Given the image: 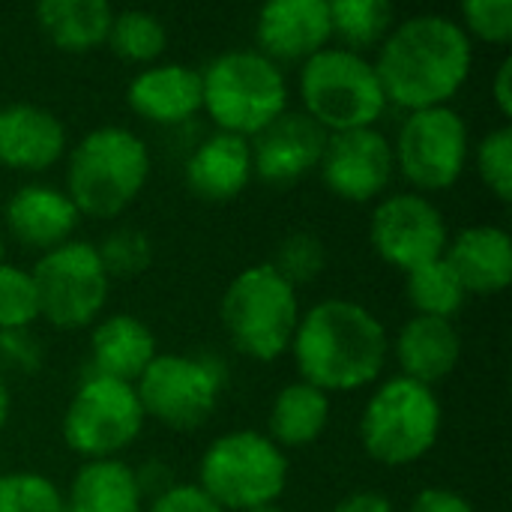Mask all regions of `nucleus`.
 <instances>
[{"label": "nucleus", "instance_id": "1", "mask_svg": "<svg viewBox=\"0 0 512 512\" xmlns=\"http://www.w3.org/2000/svg\"><path fill=\"white\" fill-rule=\"evenodd\" d=\"M387 105L405 111L450 105L474 66V39L441 12H420L399 21L372 60Z\"/></svg>", "mask_w": 512, "mask_h": 512}, {"label": "nucleus", "instance_id": "36", "mask_svg": "<svg viewBox=\"0 0 512 512\" xmlns=\"http://www.w3.org/2000/svg\"><path fill=\"white\" fill-rule=\"evenodd\" d=\"M45 360V345L42 339L33 333V327L27 330H0V366L18 375H33L42 369Z\"/></svg>", "mask_w": 512, "mask_h": 512}, {"label": "nucleus", "instance_id": "19", "mask_svg": "<svg viewBox=\"0 0 512 512\" xmlns=\"http://www.w3.org/2000/svg\"><path fill=\"white\" fill-rule=\"evenodd\" d=\"M126 102L156 126H180L201 114V69L189 63L144 66L129 81Z\"/></svg>", "mask_w": 512, "mask_h": 512}, {"label": "nucleus", "instance_id": "22", "mask_svg": "<svg viewBox=\"0 0 512 512\" xmlns=\"http://www.w3.org/2000/svg\"><path fill=\"white\" fill-rule=\"evenodd\" d=\"M393 354L405 378L435 387L456 372L462 360V336L456 321L411 315L396 333Z\"/></svg>", "mask_w": 512, "mask_h": 512}, {"label": "nucleus", "instance_id": "41", "mask_svg": "<svg viewBox=\"0 0 512 512\" xmlns=\"http://www.w3.org/2000/svg\"><path fill=\"white\" fill-rule=\"evenodd\" d=\"M492 99H495V105H498V114H501L504 120H510L512 117V57L510 54H507V57L498 63V69H495Z\"/></svg>", "mask_w": 512, "mask_h": 512}, {"label": "nucleus", "instance_id": "5", "mask_svg": "<svg viewBox=\"0 0 512 512\" xmlns=\"http://www.w3.org/2000/svg\"><path fill=\"white\" fill-rule=\"evenodd\" d=\"M219 318L243 357L270 363L291 348L300 324V297L267 261L252 264L228 282Z\"/></svg>", "mask_w": 512, "mask_h": 512}, {"label": "nucleus", "instance_id": "34", "mask_svg": "<svg viewBox=\"0 0 512 512\" xmlns=\"http://www.w3.org/2000/svg\"><path fill=\"white\" fill-rule=\"evenodd\" d=\"M474 165L483 180V186L498 198L510 201L512 198V129L510 123L486 132L474 150Z\"/></svg>", "mask_w": 512, "mask_h": 512}, {"label": "nucleus", "instance_id": "6", "mask_svg": "<svg viewBox=\"0 0 512 512\" xmlns=\"http://www.w3.org/2000/svg\"><path fill=\"white\" fill-rule=\"evenodd\" d=\"M441 423L444 411L435 387L393 375L372 390L357 432L369 459L387 468H405L438 444Z\"/></svg>", "mask_w": 512, "mask_h": 512}, {"label": "nucleus", "instance_id": "32", "mask_svg": "<svg viewBox=\"0 0 512 512\" xmlns=\"http://www.w3.org/2000/svg\"><path fill=\"white\" fill-rule=\"evenodd\" d=\"M63 507V492L45 474H0V512H63Z\"/></svg>", "mask_w": 512, "mask_h": 512}, {"label": "nucleus", "instance_id": "25", "mask_svg": "<svg viewBox=\"0 0 512 512\" xmlns=\"http://www.w3.org/2000/svg\"><path fill=\"white\" fill-rule=\"evenodd\" d=\"M63 504L69 512H141L144 495L123 459H87L72 474Z\"/></svg>", "mask_w": 512, "mask_h": 512}, {"label": "nucleus", "instance_id": "42", "mask_svg": "<svg viewBox=\"0 0 512 512\" xmlns=\"http://www.w3.org/2000/svg\"><path fill=\"white\" fill-rule=\"evenodd\" d=\"M9 411H12V396H9L6 378L0 375V432H3V426L9 423Z\"/></svg>", "mask_w": 512, "mask_h": 512}, {"label": "nucleus", "instance_id": "30", "mask_svg": "<svg viewBox=\"0 0 512 512\" xmlns=\"http://www.w3.org/2000/svg\"><path fill=\"white\" fill-rule=\"evenodd\" d=\"M93 246L108 279H135L153 264V243L135 225H120Z\"/></svg>", "mask_w": 512, "mask_h": 512}, {"label": "nucleus", "instance_id": "16", "mask_svg": "<svg viewBox=\"0 0 512 512\" xmlns=\"http://www.w3.org/2000/svg\"><path fill=\"white\" fill-rule=\"evenodd\" d=\"M255 42L267 60L306 63L333 42L327 0H270L258 9Z\"/></svg>", "mask_w": 512, "mask_h": 512}, {"label": "nucleus", "instance_id": "28", "mask_svg": "<svg viewBox=\"0 0 512 512\" xmlns=\"http://www.w3.org/2000/svg\"><path fill=\"white\" fill-rule=\"evenodd\" d=\"M405 297H408L414 315L444 318V321H453L468 300L459 276L453 273V267L444 258L405 273Z\"/></svg>", "mask_w": 512, "mask_h": 512}, {"label": "nucleus", "instance_id": "37", "mask_svg": "<svg viewBox=\"0 0 512 512\" xmlns=\"http://www.w3.org/2000/svg\"><path fill=\"white\" fill-rule=\"evenodd\" d=\"M147 512H225L198 483H174L168 492L150 501Z\"/></svg>", "mask_w": 512, "mask_h": 512}, {"label": "nucleus", "instance_id": "15", "mask_svg": "<svg viewBox=\"0 0 512 512\" xmlns=\"http://www.w3.org/2000/svg\"><path fill=\"white\" fill-rule=\"evenodd\" d=\"M327 132L306 111H285L249 138L252 171L270 186H291L309 177L324 156Z\"/></svg>", "mask_w": 512, "mask_h": 512}, {"label": "nucleus", "instance_id": "11", "mask_svg": "<svg viewBox=\"0 0 512 512\" xmlns=\"http://www.w3.org/2000/svg\"><path fill=\"white\" fill-rule=\"evenodd\" d=\"M30 276L39 294V318L57 330H81L105 312L111 279L87 240H69L39 255Z\"/></svg>", "mask_w": 512, "mask_h": 512}, {"label": "nucleus", "instance_id": "2", "mask_svg": "<svg viewBox=\"0 0 512 512\" xmlns=\"http://www.w3.org/2000/svg\"><path fill=\"white\" fill-rule=\"evenodd\" d=\"M300 381L330 393H354L375 384L390 357L384 321L357 300L327 297L300 312L291 339Z\"/></svg>", "mask_w": 512, "mask_h": 512}, {"label": "nucleus", "instance_id": "10", "mask_svg": "<svg viewBox=\"0 0 512 512\" xmlns=\"http://www.w3.org/2000/svg\"><path fill=\"white\" fill-rule=\"evenodd\" d=\"M225 390V372L204 354H156L144 375L135 381L144 417L156 423L192 432L204 426Z\"/></svg>", "mask_w": 512, "mask_h": 512}, {"label": "nucleus", "instance_id": "17", "mask_svg": "<svg viewBox=\"0 0 512 512\" xmlns=\"http://www.w3.org/2000/svg\"><path fill=\"white\" fill-rule=\"evenodd\" d=\"M66 144V126L54 111L33 102L0 105V165L39 174L63 159Z\"/></svg>", "mask_w": 512, "mask_h": 512}, {"label": "nucleus", "instance_id": "33", "mask_svg": "<svg viewBox=\"0 0 512 512\" xmlns=\"http://www.w3.org/2000/svg\"><path fill=\"white\" fill-rule=\"evenodd\" d=\"M39 321V294L30 270L0 264V330H27Z\"/></svg>", "mask_w": 512, "mask_h": 512}, {"label": "nucleus", "instance_id": "35", "mask_svg": "<svg viewBox=\"0 0 512 512\" xmlns=\"http://www.w3.org/2000/svg\"><path fill=\"white\" fill-rule=\"evenodd\" d=\"M462 30L474 39L507 45L512 39V0H468L462 3Z\"/></svg>", "mask_w": 512, "mask_h": 512}, {"label": "nucleus", "instance_id": "13", "mask_svg": "<svg viewBox=\"0 0 512 512\" xmlns=\"http://www.w3.org/2000/svg\"><path fill=\"white\" fill-rule=\"evenodd\" d=\"M447 240L450 228L444 213L420 192H390L369 216V243L375 255L402 273L444 258Z\"/></svg>", "mask_w": 512, "mask_h": 512}, {"label": "nucleus", "instance_id": "29", "mask_svg": "<svg viewBox=\"0 0 512 512\" xmlns=\"http://www.w3.org/2000/svg\"><path fill=\"white\" fill-rule=\"evenodd\" d=\"M105 45L120 60L138 63L144 69V66H153L165 54L168 30H165V21L147 9H123V12H114Z\"/></svg>", "mask_w": 512, "mask_h": 512}, {"label": "nucleus", "instance_id": "20", "mask_svg": "<svg viewBox=\"0 0 512 512\" xmlns=\"http://www.w3.org/2000/svg\"><path fill=\"white\" fill-rule=\"evenodd\" d=\"M444 261L459 276L465 294L495 297L512 279V240L501 225H471L447 240Z\"/></svg>", "mask_w": 512, "mask_h": 512}, {"label": "nucleus", "instance_id": "39", "mask_svg": "<svg viewBox=\"0 0 512 512\" xmlns=\"http://www.w3.org/2000/svg\"><path fill=\"white\" fill-rule=\"evenodd\" d=\"M135 480H138V489H141V495L144 498H159L162 492H168L171 486H174V474L168 471V465L165 462H159V459H153V462H147V465H141V468H135Z\"/></svg>", "mask_w": 512, "mask_h": 512}, {"label": "nucleus", "instance_id": "9", "mask_svg": "<svg viewBox=\"0 0 512 512\" xmlns=\"http://www.w3.org/2000/svg\"><path fill=\"white\" fill-rule=\"evenodd\" d=\"M144 408L135 384L90 375L72 393L63 411V441L72 453L87 459H117L129 450L144 429Z\"/></svg>", "mask_w": 512, "mask_h": 512}, {"label": "nucleus", "instance_id": "4", "mask_svg": "<svg viewBox=\"0 0 512 512\" xmlns=\"http://www.w3.org/2000/svg\"><path fill=\"white\" fill-rule=\"evenodd\" d=\"M201 111L216 132L255 138L288 111L285 72L255 48H234L201 69Z\"/></svg>", "mask_w": 512, "mask_h": 512}, {"label": "nucleus", "instance_id": "31", "mask_svg": "<svg viewBox=\"0 0 512 512\" xmlns=\"http://www.w3.org/2000/svg\"><path fill=\"white\" fill-rule=\"evenodd\" d=\"M291 288L315 282L327 267V249L312 231H291L279 240L273 261H267Z\"/></svg>", "mask_w": 512, "mask_h": 512}, {"label": "nucleus", "instance_id": "14", "mask_svg": "<svg viewBox=\"0 0 512 512\" xmlns=\"http://www.w3.org/2000/svg\"><path fill=\"white\" fill-rule=\"evenodd\" d=\"M318 171L324 186L348 204L381 201L396 171L393 141L378 126L333 132L327 135Z\"/></svg>", "mask_w": 512, "mask_h": 512}, {"label": "nucleus", "instance_id": "21", "mask_svg": "<svg viewBox=\"0 0 512 512\" xmlns=\"http://www.w3.org/2000/svg\"><path fill=\"white\" fill-rule=\"evenodd\" d=\"M183 177L189 192L201 201H213V204L234 201L255 177L249 141L228 132L207 135L189 153L183 165Z\"/></svg>", "mask_w": 512, "mask_h": 512}, {"label": "nucleus", "instance_id": "3", "mask_svg": "<svg viewBox=\"0 0 512 512\" xmlns=\"http://www.w3.org/2000/svg\"><path fill=\"white\" fill-rule=\"evenodd\" d=\"M150 147L129 126H96L66 162V195L81 216L114 219L129 210L150 180Z\"/></svg>", "mask_w": 512, "mask_h": 512}, {"label": "nucleus", "instance_id": "40", "mask_svg": "<svg viewBox=\"0 0 512 512\" xmlns=\"http://www.w3.org/2000/svg\"><path fill=\"white\" fill-rule=\"evenodd\" d=\"M333 512H396V507L384 492L363 489V492H351L348 498H342Z\"/></svg>", "mask_w": 512, "mask_h": 512}, {"label": "nucleus", "instance_id": "38", "mask_svg": "<svg viewBox=\"0 0 512 512\" xmlns=\"http://www.w3.org/2000/svg\"><path fill=\"white\" fill-rule=\"evenodd\" d=\"M408 512H477V510L471 507V501H468L465 495H459V492H453V489H438V486H432V489H423V492H417V495H414V501H411Z\"/></svg>", "mask_w": 512, "mask_h": 512}, {"label": "nucleus", "instance_id": "12", "mask_svg": "<svg viewBox=\"0 0 512 512\" xmlns=\"http://www.w3.org/2000/svg\"><path fill=\"white\" fill-rule=\"evenodd\" d=\"M393 159L420 195L453 189L471 159L468 123L453 105L408 111L393 144Z\"/></svg>", "mask_w": 512, "mask_h": 512}, {"label": "nucleus", "instance_id": "18", "mask_svg": "<svg viewBox=\"0 0 512 512\" xmlns=\"http://www.w3.org/2000/svg\"><path fill=\"white\" fill-rule=\"evenodd\" d=\"M3 222L21 246L45 255L75 240L81 213L63 189L48 183H27L15 189L3 204Z\"/></svg>", "mask_w": 512, "mask_h": 512}, {"label": "nucleus", "instance_id": "45", "mask_svg": "<svg viewBox=\"0 0 512 512\" xmlns=\"http://www.w3.org/2000/svg\"><path fill=\"white\" fill-rule=\"evenodd\" d=\"M63 512H69V510H66V507H63Z\"/></svg>", "mask_w": 512, "mask_h": 512}, {"label": "nucleus", "instance_id": "23", "mask_svg": "<svg viewBox=\"0 0 512 512\" xmlns=\"http://www.w3.org/2000/svg\"><path fill=\"white\" fill-rule=\"evenodd\" d=\"M159 354L153 330L129 315V312H114L96 321L93 336H90V363L96 375L114 378L135 384L144 369L153 363Z\"/></svg>", "mask_w": 512, "mask_h": 512}, {"label": "nucleus", "instance_id": "24", "mask_svg": "<svg viewBox=\"0 0 512 512\" xmlns=\"http://www.w3.org/2000/svg\"><path fill=\"white\" fill-rule=\"evenodd\" d=\"M33 18L54 48L87 54L108 42L114 9L108 0H39Z\"/></svg>", "mask_w": 512, "mask_h": 512}, {"label": "nucleus", "instance_id": "43", "mask_svg": "<svg viewBox=\"0 0 512 512\" xmlns=\"http://www.w3.org/2000/svg\"><path fill=\"white\" fill-rule=\"evenodd\" d=\"M249 512H285L279 504H267V507H255V510H249Z\"/></svg>", "mask_w": 512, "mask_h": 512}, {"label": "nucleus", "instance_id": "7", "mask_svg": "<svg viewBox=\"0 0 512 512\" xmlns=\"http://www.w3.org/2000/svg\"><path fill=\"white\" fill-rule=\"evenodd\" d=\"M303 108L327 135L375 126L387 111V96L372 57L327 45L300 63Z\"/></svg>", "mask_w": 512, "mask_h": 512}, {"label": "nucleus", "instance_id": "27", "mask_svg": "<svg viewBox=\"0 0 512 512\" xmlns=\"http://www.w3.org/2000/svg\"><path fill=\"white\" fill-rule=\"evenodd\" d=\"M396 27V9L387 0H333L330 33L339 48L366 54L378 51Z\"/></svg>", "mask_w": 512, "mask_h": 512}, {"label": "nucleus", "instance_id": "8", "mask_svg": "<svg viewBox=\"0 0 512 512\" xmlns=\"http://www.w3.org/2000/svg\"><path fill=\"white\" fill-rule=\"evenodd\" d=\"M288 486V459L267 432L234 429L219 435L198 462V489L225 512L276 504Z\"/></svg>", "mask_w": 512, "mask_h": 512}, {"label": "nucleus", "instance_id": "26", "mask_svg": "<svg viewBox=\"0 0 512 512\" xmlns=\"http://www.w3.org/2000/svg\"><path fill=\"white\" fill-rule=\"evenodd\" d=\"M330 423V396L306 381L285 384L267 417V438L285 450V447H309L315 444Z\"/></svg>", "mask_w": 512, "mask_h": 512}, {"label": "nucleus", "instance_id": "44", "mask_svg": "<svg viewBox=\"0 0 512 512\" xmlns=\"http://www.w3.org/2000/svg\"><path fill=\"white\" fill-rule=\"evenodd\" d=\"M3 252H6V243H3V234H0V264H3Z\"/></svg>", "mask_w": 512, "mask_h": 512}]
</instances>
